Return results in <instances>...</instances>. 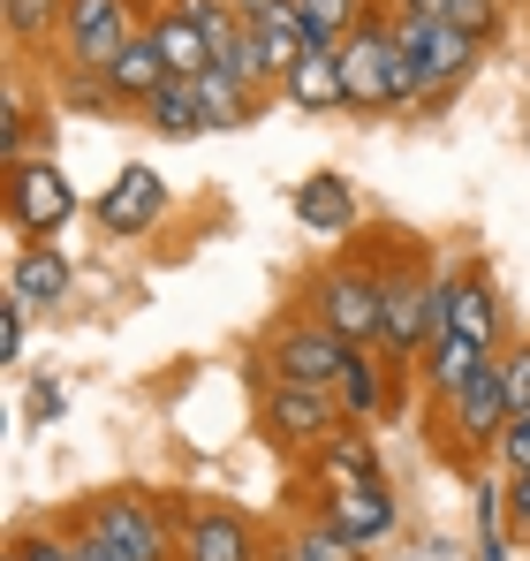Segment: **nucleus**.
I'll use <instances>...</instances> for the list:
<instances>
[{
	"mask_svg": "<svg viewBox=\"0 0 530 561\" xmlns=\"http://www.w3.org/2000/svg\"><path fill=\"white\" fill-rule=\"evenodd\" d=\"M99 84H106V99H114V106H145V99L168 84V54H160L152 23H145V31H137V38H129L122 54H114V69H106Z\"/></svg>",
	"mask_w": 530,
	"mask_h": 561,
	"instance_id": "2eb2a0df",
	"label": "nucleus"
},
{
	"mask_svg": "<svg viewBox=\"0 0 530 561\" xmlns=\"http://www.w3.org/2000/svg\"><path fill=\"white\" fill-rule=\"evenodd\" d=\"M394 8H402V15H433V23H447L462 0H394Z\"/></svg>",
	"mask_w": 530,
	"mask_h": 561,
	"instance_id": "e433bc0d",
	"label": "nucleus"
},
{
	"mask_svg": "<svg viewBox=\"0 0 530 561\" xmlns=\"http://www.w3.org/2000/svg\"><path fill=\"white\" fill-rule=\"evenodd\" d=\"M500 508H508V493H493V485H485V493H477V516H485V524H493V516H500ZM477 547H485V561H500V554H508V547H500V531H485V539H477Z\"/></svg>",
	"mask_w": 530,
	"mask_h": 561,
	"instance_id": "72a5a7b5",
	"label": "nucleus"
},
{
	"mask_svg": "<svg viewBox=\"0 0 530 561\" xmlns=\"http://www.w3.org/2000/svg\"><path fill=\"white\" fill-rule=\"evenodd\" d=\"M137 114H145V129H160V137H205V106H197V84H189V77H168Z\"/></svg>",
	"mask_w": 530,
	"mask_h": 561,
	"instance_id": "5701e85b",
	"label": "nucleus"
},
{
	"mask_svg": "<svg viewBox=\"0 0 530 561\" xmlns=\"http://www.w3.org/2000/svg\"><path fill=\"white\" fill-rule=\"evenodd\" d=\"M189 84H197V106H205V129H243V122H258V106H265V99L251 92L235 69H220V61H212L205 77H189Z\"/></svg>",
	"mask_w": 530,
	"mask_h": 561,
	"instance_id": "412c9836",
	"label": "nucleus"
},
{
	"mask_svg": "<svg viewBox=\"0 0 530 561\" xmlns=\"http://www.w3.org/2000/svg\"><path fill=\"white\" fill-rule=\"evenodd\" d=\"M387 373H402V365H394L379 342H371V350H349V365H342V379H334L349 425H379V417H387Z\"/></svg>",
	"mask_w": 530,
	"mask_h": 561,
	"instance_id": "dca6fc26",
	"label": "nucleus"
},
{
	"mask_svg": "<svg viewBox=\"0 0 530 561\" xmlns=\"http://www.w3.org/2000/svg\"><path fill=\"white\" fill-rule=\"evenodd\" d=\"M280 99L303 106V114H334V106H349V92H342V54H334V46H311V54L288 69Z\"/></svg>",
	"mask_w": 530,
	"mask_h": 561,
	"instance_id": "a211bd4d",
	"label": "nucleus"
},
{
	"mask_svg": "<svg viewBox=\"0 0 530 561\" xmlns=\"http://www.w3.org/2000/svg\"><path fill=\"white\" fill-rule=\"evenodd\" d=\"M356 342H342L334 327H319L311 311H296V319H280L273 327V342H265V379H296V387H334L342 365H349Z\"/></svg>",
	"mask_w": 530,
	"mask_h": 561,
	"instance_id": "6e6552de",
	"label": "nucleus"
},
{
	"mask_svg": "<svg viewBox=\"0 0 530 561\" xmlns=\"http://www.w3.org/2000/svg\"><path fill=\"white\" fill-rule=\"evenodd\" d=\"M500 373H508V410H530V342L500 350Z\"/></svg>",
	"mask_w": 530,
	"mask_h": 561,
	"instance_id": "c756f323",
	"label": "nucleus"
},
{
	"mask_svg": "<svg viewBox=\"0 0 530 561\" xmlns=\"http://www.w3.org/2000/svg\"><path fill=\"white\" fill-rule=\"evenodd\" d=\"M319 516L334 524V531H349L356 547H371V539H387L394 531V493H387V478H349V485H319Z\"/></svg>",
	"mask_w": 530,
	"mask_h": 561,
	"instance_id": "f8f14e48",
	"label": "nucleus"
},
{
	"mask_svg": "<svg viewBox=\"0 0 530 561\" xmlns=\"http://www.w3.org/2000/svg\"><path fill=\"white\" fill-rule=\"evenodd\" d=\"M31 417H61V387H54V379L31 387Z\"/></svg>",
	"mask_w": 530,
	"mask_h": 561,
	"instance_id": "c9c22d12",
	"label": "nucleus"
},
{
	"mask_svg": "<svg viewBox=\"0 0 530 561\" xmlns=\"http://www.w3.org/2000/svg\"><path fill=\"white\" fill-rule=\"evenodd\" d=\"M258 425L273 448H288V456H319L342 425H349V410H342V394L334 387H296V379H265L258 394Z\"/></svg>",
	"mask_w": 530,
	"mask_h": 561,
	"instance_id": "7ed1b4c3",
	"label": "nucleus"
},
{
	"mask_svg": "<svg viewBox=\"0 0 530 561\" xmlns=\"http://www.w3.org/2000/svg\"><path fill=\"white\" fill-rule=\"evenodd\" d=\"M311 470H319V485H349V478H379V448H371V433L364 425H342L319 456H311Z\"/></svg>",
	"mask_w": 530,
	"mask_h": 561,
	"instance_id": "b1692460",
	"label": "nucleus"
},
{
	"mask_svg": "<svg viewBox=\"0 0 530 561\" xmlns=\"http://www.w3.org/2000/svg\"><path fill=\"white\" fill-rule=\"evenodd\" d=\"M160 213H168V183H160V168H145V160H129L106 197H99V228L106 236H145V228H160Z\"/></svg>",
	"mask_w": 530,
	"mask_h": 561,
	"instance_id": "ddd939ff",
	"label": "nucleus"
},
{
	"mask_svg": "<svg viewBox=\"0 0 530 561\" xmlns=\"http://www.w3.org/2000/svg\"><path fill=\"white\" fill-rule=\"evenodd\" d=\"M493 456H500V470H530V410L508 417V433L493 440Z\"/></svg>",
	"mask_w": 530,
	"mask_h": 561,
	"instance_id": "c85d7f7f",
	"label": "nucleus"
},
{
	"mask_svg": "<svg viewBox=\"0 0 530 561\" xmlns=\"http://www.w3.org/2000/svg\"><path fill=\"white\" fill-rule=\"evenodd\" d=\"M485 357H493V350H470V342H454V334H440V342H433V350H425L417 365H425V387H433V394H440V402H447V394H454L462 379L477 373Z\"/></svg>",
	"mask_w": 530,
	"mask_h": 561,
	"instance_id": "a878e982",
	"label": "nucleus"
},
{
	"mask_svg": "<svg viewBox=\"0 0 530 561\" xmlns=\"http://www.w3.org/2000/svg\"><path fill=\"white\" fill-rule=\"evenodd\" d=\"M334 54H342V92H349L356 114H394L402 106V46H394L387 15H364Z\"/></svg>",
	"mask_w": 530,
	"mask_h": 561,
	"instance_id": "20e7f679",
	"label": "nucleus"
},
{
	"mask_svg": "<svg viewBox=\"0 0 530 561\" xmlns=\"http://www.w3.org/2000/svg\"><path fill=\"white\" fill-rule=\"evenodd\" d=\"M251 31H258V38H265V54H273V69H280V84H288V69H296V61H303V54L319 46L296 0H280V8H265V15H258V23H251Z\"/></svg>",
	"mask_w": 530,
	"mask_h": 561,
	"instance_id": "393cba45",
	"label": "nucleus"
},
{
	"mask_svg": "<svg viewBox=\"0 0 530 561\" xmlns=\"http://www.w3.org/2000/svg\"><path fill=\"white\" fill-rule=\"evenodd\" d=\"M265 561H371V554L356 547L349 531H334L326 516H311V524H296V531H280V539L265 547Z\"/></svg>",
	"mask_w": 530,
	"mask_h": 561,
	"instance_id": "4be33fe9",
	"label": "nucleus"
},
{
	"mask_svg": "<svg viewBox=\"0 0 530 561\" xmlns=\"http://www.w3.org/2000/svg\"><path fill=\"white\" fill-rule=\"evenodd\" d=\"M77 524H91L114 554H129V561H182L175 524H168L145 493H91L84 508H77Z\"/></svg>",
	"mask_w": 530,
	"mask_h": 561,
	"instance_id": "0eeeda50",
	"label": "nucleus"
},
{
	"mask_svg": "<svg viewBox=\"0 0 530 561\" xmlns=\"http://www.w3.org/2000/svg\"><path fill=\"white\" fill-rule=\"evenodd\" d=\"M508 524L530 539V470H508Z\"/></svg>",
	"mask_w": 530,
	"mask_h": 561,
	"instance_id": "f704fd0d",
	"label": "nucleus"
},
{
	"mask_svg": "<svg viewBox=\"0 0 530 561\" xmlns=\"http://www.w3.org/2000/svg\"><path fill=\"white\" fill-rule=\"evenodd\" d=\"M440 410H447V440H454L462 456H470V448H493V440L508 433V417H516V410H508V373H500V350H493L477 373L462 379Z\"/></svg>",
	"mask_w": 530,
	"mask_h": 561,
	"instance_id": "9b49d317",
	"label": "nucleus"
},
{
	"mask_svg": "<svg viewBox=\"0 0 530 561\" xmlns=\"http://www.w3.org/2000/svg\"><path fill=\"white\" fill-rule=\"evenodd\" d=\"M8 561H77V554H69V539H61V531H54V539H31V531H23V539L8 547Z\"/></svg>",
	"mask_w": 530,
	"mask_h": 561,
	"instance_id": "2f4dec72",
	"label": "nucleus"
},
{
	"mask_svg": "<svg viewBox=\"0 0 530 561\" xmlns=\"http://www.w3.org/2000/svg\"><path fill=\"white\" fill-rule=\"evenodd\" d=\"M145 23H152V38H160V54H168V77H205V69H212V38L197 31V15H182L175 0L152 8Z\"/></svg>",
	"mask_w": 530,
	"mask_h": 561,
	"instance_id": "aec40b11",
	"label": "nucleus"
},
{
	"mask_svg": "<svg viewBox=\"0 0 530 561\" xmlns=\"http://www.w3.org/2000/svg\"><path fill=\"white\" fill-rule=\"evenodd\" d=\"M288 213L303 228H319V236H349L356 228V183H342V175H303V183L288 190Z\"/></svg>",
	"mask_w": 530,
	"mask_h": 561,
	"instance_id": "f3484780",
	"label": "nucleus"
},
{
	"mask_svg": "<svg viewBox=\"0 0 530 561\" xmlns=\"http://www.w3.org/2000/svg\"><path fill=\"white\" fill-rule=\"evenodd\" d=\"M387 23H394V46H402V61L417 69L425 99L454 92V84L477 69V54H485V38H470V31H454V23H433V15H402V8H387Z\"/></svg>",
	"mask_w": 530,
	"mask_h": 561,
	"instance_id": "39448f33",
	"label": "nucleus"
},
{
	"mask_svg": "<svg viewBox=\"0 0 530 561\" xmlns=\"http://www.w3.org/2000/svg\"><path fill=\"white\" fill-rule=\"evenodd\" d=\"M296 8H303V23H311V38H319V46H342L356 23L371 15V0H296Z\"/></svg>",
	"mask_w": 530,
	"mask_h": 561,
	"instance_id": "cd10ccee",
	"label": "nucleus"
},
{
	"mask_svg": "<svg viewBox=\"0 0 530 561\" xmlns=\"http://www.w3.org/2000/svg\"><path fill=\"white\" fill-rule=\"evenodd\" d=\"M23 319H31V311L8 296V304H0V365H15V357H23Z\"/></svg>",
	"mask_w": 530,
	"mask_h": 561,
	"instance_id": "7c9ffc66",
	"label": "nucleus"
},
{
	"mask_svg": "<svg viewBox=\"0 0 530 561\" xmlns=\"http://www.w3.org/2000/svg\"><path fill=\"white\" fill-rule=\"evenodd\" d=\"M0 23H8L15 46H46L69 23V0H0Z\"/></svg>",
	"mask_w": 530,
	"mask_h": 561,
	"instance_id": "bb28decb",
	"label": "nucleus"
},
{
	"mask_svg": "<svg viewBox=\"0 0 530 561\" xmlns=\"http://www.w3.org/2000/svg\"><path fill=\"white\" fill-rule=\"evenodd\" d=\"M145 31L137 0H69V23H61V46H69V69L77 77H106L114 54Z\"/></svg>",
	"mask_w": 530,
	"mask_h": 561,
	"instance_id": "1a4fd4ad",
	"label": "nucleus"
},
{
	"mask_svg": "<svg viewBox=\"0 0 530 561\" xmlns=\"http://www.w3.org/2000/svg\"><path fill=\"white\" fill-rule=\"evenodd\" d=\"M175 547H182V561H265V531L243 508L182 501L175 508Z\"/></svg>",
	"mask_w": 530,
	"mask_h": 561,
	"instance_id": "9d476101",
	"label": "nucleus"
},
{
	"mask_svg": "<svg viewBox=\"0 0 530 561\" xmlns=\"http://www.w3.org/2000/svg\"><path fill=\"white\" fill-rule=\"evenodd\" d=\"M303 311H311L319 327H334L342 342L371 350V342L387 334V274H379L371 259H334V266H319V274H311Z\"/></svg>",
	"mask_w": 530,
	"mask_h": 561,
	"instance_id": "f03ea898",
	"label": "nucleus"
},
{
	"mask_svg": "<svg viewBox=\"0 0 530 561\" xmlns=\"http://www.w3.org/2000/svg\"><path fill=\"white\" fill-rule=\"evenodd\" d=\"M440 334L470 342V350H500V296H493L485 274H454L447 280V327Z\"/></svg>",
	"mask_w": 530,
	"mask_h": 561,
	"instance_id": "4468645a",
	"label": "nucleus"
},
{
	"mask_svg": "<svg viewBox=\"0 0 530 561\" xmlns=\"http://www.w3.org/2000/svg\"><path fill=\"white\" fill-rule=\"evenodd\" d=\"M8 296H15L23 311H54V304L69 296V259H61L54 243H31V251L15 259V274H8Z\"/></svg>",
	"mask_w": 530,
	"mask_h": 561,
	"instance_id": "6ab92c4d",
	"label": "nucleus"
},
{
	"mask_svg": "<svg viewBox=\"0 0 530 561\" xmlns=\"http://www.w3.org/2000/svg\"><path fill=\"white\" fill-rule=\"evenodd\" d=\"M235 8H243V23H258L265 8H280V0H235Z\"/></svg>",
	"mask_w": 530,
	"mask_h": 561,
	"instance_id": "4c0bfd02",
	"label": "nucleus"
},
{
	"mask_svg": "<svg viewBox=\"0 0 530 561\" xmlns=\"http://www.w3.org/2000/svg\"><path fill=\"white\" fill-rule=\"evenodd\" d=\"M379 274H387V334H379V350L394 365H417L447 327V280H433L425 251H394Z\"/></svg>",
	"mask_w": 530,
	"mask_h": 561,
	"instance_id": "f257e3e1",
	"label": "nucleus"
},
{
	"mask_svg": "<svg viewBox=\"0 0 530 561\" xmlns=\"http://www.w3.org/2000/svg\"><path fill=\"white\" fill-rule=\"evenodd\" d=\"M0 205H8V228H15V236L54 243V236L77 220V183H69L54 160H15L8 183H0Z\"/></svg>",
	"mask_w": 530,
	"mask_h": 561,
	"instance_id": "423d86ee",
	"label": "nucleus"
},
{
	"mask_svg": "<svg viewBox=\"0 0 530 561\" xmlns=\"http://www.w3.org/2000/svg\"><path fill=\"white\" fill-rule=\"evenodd\" d=\"M61 539H69V554H77V561H129V554H114V547H106V539H99L91 524H69Z\"/></svg>",
	"mask_w": 530,
	"mask_h": 561,
	"instance_id": "473e14b6",
	"label": "nucleus"
}]
</instances>
